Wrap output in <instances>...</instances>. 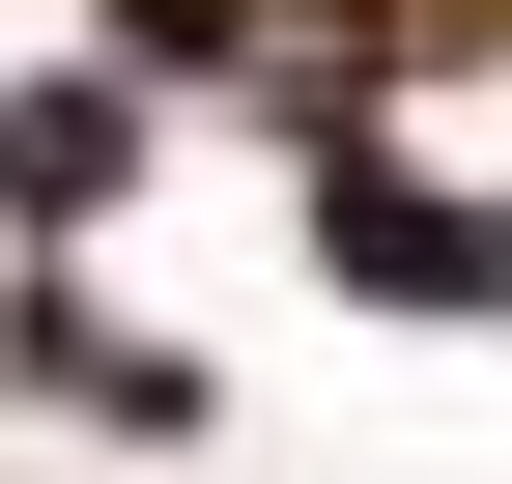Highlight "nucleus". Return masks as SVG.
<instances>
[{
  "instance_id": "nucleus-3",
  "label": "nucleus",
  "mask_w": 512,
  "mask_h": 484,
  "mask_svg": "<svg viewBox=\"0 0 512 484\" xmlns=\"http://www.w3.org/2000/svg\"><path fill=\"white\" fill-rule=\"evenodd\" d=\"M114 29H143V57H256V0H114Z\"/></svg>"
},
{
  "instance_id": "nucleus-2",
  "label": "nucleus",
  "mask_w": 512,
  "mask_h": 484,
  "mask_svg": "<svg viewBox=\"0 0 512 484\" xmlns=\"http://www.w3.org/2000/svg\"><path fill=\"white\" fill-rule=\"evenodd\" d=\"M114 171H143V114H114V86H29V114H0V200H29V228H86Z\"/></svg>"
},
{
  "instance_id": "nucleus-1",
  "label": "nucleus",
  "mask_w": 512,
  "mask_h": 484,
  "mask_svg": "<svg viewBox=\"0 0 512 484\" xmlns=\"http://www.w3.org/2000/svg\"><path fill=\"white\" fill-rule=\"evenodd\" d=\"M313 257H342L370 314H512V228H484V200H427V171H370V143L313 171Z\"/></svg>"
}]
</instances>
